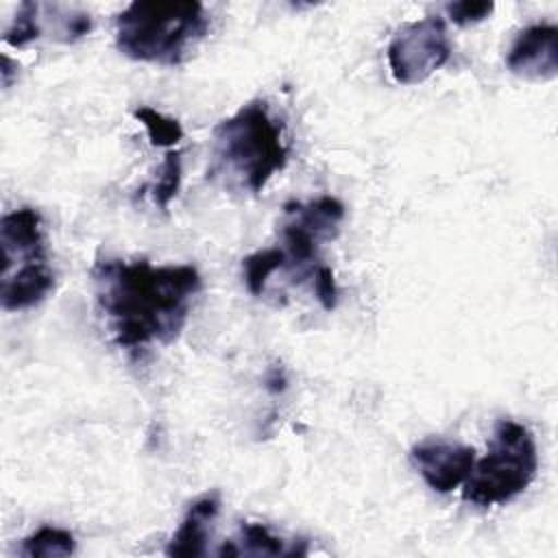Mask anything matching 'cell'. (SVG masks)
<instances>
[{"label": "cell", "mask_w": 558, "mask_h": 558, "mask_svg": "<svg viewBox=\"0 0 558 558\" xmlns=\"http://www.w3.org/2000/svg\"><path fill=\"white\" fill-rule=\"evenodd\" d=\"M96 301L122 349L170 344L183 331L203 288L192 264L153 266L148 259H98L92 268Z\"/></svg>", "instance_id": "1"}, {"label": "cell", "mask_w": 558, "mask_h": 558, "mask_svg": "<svg viewBox=\"0 0 558 558\" xmlns=\"http://www.w3.org/2000/svg\"><path fill=\"white\" fill-rule=\"evenodd\" d=\"M207 31L203 2L135 0L116 17V48L133 61L179 65Z\"/></svg>", "instance_id": "3"}, {"label": "cell", "mask_w": 558, "mask_h": 558, "mask_svg": "<svg viewBox=\"0 0 558 558\" xmlns=\"http://www.w3.org/2000/svg\"><path fill=\"white\" fill-rule=\"evenodd\" d=\"M312 290L323 305V310L331 312L338 305V283L333 277V270L325 264H320L312 275Z\"/></svg>", "instance_id": "19"}, {"label": "cell", "mask_w": 558, "mask_h": 558, "mask_svg": "<svg viewBox=\"0 0 558 558\" xmlns=\"http://www.w3.org/2000/svg\"><path fill=\"white\" fill-rule=\"evenodd\" d=\"M445 11L449 20L458 26H469L486 20L495 11V2L490 0H462V2H449L445 4Z\"/></svg>", "instance_id": "18"}, {"label": "cell", "mask_w": 558, "mask_h": 558, "mask_svg": "<svg viewBox=\"0 0 558 558\" xmlns=\"http://www.w3.org/2000/svg\"><path fill=\"white\" fill-rule=\"evenodd\" d=\"M286 384H288V379H286V375H283V371L281 368H270L268 371V375H266V388L270 390V392H283L286 390Z\"/></svg>", "instance_id": "20"}, {"label": "cell", "mask_w": 558, "mask_h": 558, "mask_svg": "<svg viewBox=\"0 0 558 558\" xmlns=\"http://www.w3.org/2000/svg\"><path fill=\"white\" fill-rule=\"evenodd\" d=\"M508 70L525 81H549L558 74V28L556 24L536 22L521 28L508 52Z\"/></svg>", "instance_id": "8"}, {"label": "cell", "mask_w": 558, "mask_h": 558, "mask_svg": "<svg viewBox=\"0 0 558 558\" xmlns=\"http://www.w3.org/2000/svg\"><path fill=\"white\" fill-rule=\"evenodd\" d=\"M133 116L144 124V129L150 137V144H155V146H174L183 140L181 122L170 116H163L161 111H157L153 107H146V105L135 107Z\"/></svg>", "instance_id": "15"}, {"label": "cell", "mask_w": 558, "mask_h": 558, "mask_svg": "<svg viewBox=\"0 0 558 558\" xmlns=\"http://www.w3.org/2000/svg\"><path fill=\"white\" fill-rule=\"evenodd\" d=\"M218 512H220L218 490H209L196 497L187 506L177 532L168 541L166 554L168 556H205L207 541L211 536V525Z\"/></svg>", "instance_id": "11"}, {"label": "cell", "mask_w": 558, "mask_h": 558, "mask_svg": "<svg viewBox=\"0 0 558 558\" xmlns=\"http://www.w3.org/2000/svg\"><path fill=\"white\" fill-rule=\"evenodd\" d=\"M37 11H39V4H37V2H31V0L22 2V4L17 7V13H15V17L11 20L9 28L4 31L2 39H4L9 46H13V48H22V46L35 41V39L41 35V26H39V15H37Z\"/></svg>", "instance_id": "17"}, {"label": "cell", "mask_w": 558, "mask_h": 558, "mask_svg": "<svg viewBox=\"0 0 558 558\" xmlns=\"http://www.w3.org/2000/svg\"><path fill=\"white\" fill-rule=\"evenodd\" d=\"M235 556H307V541H283L262 523H242L240 538L233 541Z\"/></svg>", "instance_id": "12"}, {"label": "cell", "mask_w": 558, "mask_h": 558, "mask_svg": "<svg viewBox=\"0 0 558 558\" xmlns=\"http://www.w3.org/2000/svg\"><path fill=\"white\" fill-rule=\"evenodd\" d=\"M536 471L538 449L532 429L514 418H499L486 456L475 460L462 484V497L480 508L508 504L534 482Z\"/></svg>", "instance_id": "4"}, {"label": "cell", "mask_w": 558, "mask_h": 558, "mask_svg": "<svg viewBox=\"0 0 558 558\" xmlns=\"http://www.w3.org/2000/svg\"><path fill=\"white\" fill-rule=\"evenodd\" d=\"M76 551V541L70 530L57 525H41L22 538L20 554L26 558H65Z\"/></svg>", "instance_id": "13"}, {"label": "cell", "mask_w": 558, "mask_h": 558, "mask_svg": "<svg viewBox=\"0 0 558 558\" xmlns=\"http://www.w3.org/2000/svg\"><path fill=\"white\" fill-rule=\"evenodd\" d=\"M183 179V163L179 150H168L163 155V163L159 166V179L150 185L153 201L161 209H168L170 201L177 196Z\"/></svg>", "instance_id": "16"}, {"label": "cell", "mask_w": 558, "mask_h": 558, "mask_svg": "<svg viewBox=\"0 0 558 558\" xmlns=\"http://www.w3.org/2000/svg\"><path fill=\"white\" fill-rule=\"evenodd\" d=\"M13 61L7 57V54H2V87H9L11 85V76H13Z\"/></svg>", "instance_id": "21"}, {"label": "cell", "mask_w": 558, "mask_h": 558, "mask_svg": "<svg viewBox=\"0 0 558 558\" xmlns=\"http://www.w3.org/2000/svg\"><path fill=\"white\" fill-rule=\"evenodd\" d=\"M54 288V272L48 259L28 262L2 272L0 305L4 312H22L39 305Z\"/></svg>", "instance_id": "10"}, {"label": "cell", "mask_w": 558, "mask_h": 558, "mask_svg": "<svg viewBox=\"0 0 558 558\" xmlns=\"http://www.w3.org/2000/svg\"><path fill=\"white\" fill-rule=\"evenodd\" d=\"M286 222L281 227V244L286 264L290 272L296 275L294 281L314 275L318 264V246L338 235L340 222L344 220V203L331 194H323L312 201H290L283 205Z\"/></svg>", "instance_id": "5"}, {"label": "cell", "mask_w": 558, "mask_h": 558, "mask_svg": "<svg viewBox=\"0 0 558 558\" xmlns=\"http://www.w3.org/2000/svg\"><path fill=\"white\" fill-rule=\"evenodd\" d=\"M286 257L283 251L279 246H270V248H259L251 255H246L242 259V272H244V283L246 290L253 296H259L266 288V281L272 272H277L279 268H283Z\"/></svg>", "instance_id": "14"}, {"label": "cell", "mask_w": 558, "mask_h": 558, "mask_svg": "<svg viewBox=\"0 0 558 558\" xmlns=\"http://www.w3.org/2000/svg\"><path fill=\"white\" fill-rule=\"evenodd\" d=\"M288 153L283 122L257 98L214 126L207 177L229 192L259 194L283 170Z\"/></svg>", "instance_id": "2"}, {"label": "cell", "mask_w": 558, "mask_h": 558, "mask_svg": "<svg viewBox=\"0 0 558 558\" xmlns=\"http://www.w3.org/2000/svg\"><path fill=\"white\" fill-rule=\"evenodd\" d=\"M410 460L432 490L451 493L466 482L477 458L473 447L427 438L410 449Z\"/></svg>", "instance_id": "7"}, {"label": "cell", "mask_w": 558, "mask_h": 558, "mask_svg": "<svg viewBox=\"0 0 558 558\" xmlns=\"http://www.w3.org/2000/svg\"><path fill=\"white\" fill-rule=\"evenodd\" d=\"M451 57L447 24L438 15L401 24L386 48L392 78L399 85H418L440 70Z\"/></svg>", "instance_id": "6"}, {"label": "cell", "mask_w": 558, "mask_h": 558, "mask_svg": "<svg viewBox=\"0 0 558 558\" xmlns=\"http://www.w3.org/2000/svg\"><path fill=\"white\" fill-rule=\"evenodd\" d=\"M2 272L28 262L48 259L44 220L35 207H20L0 218Z\"/></svg>", "instance_id": "9"}]
</instances>
